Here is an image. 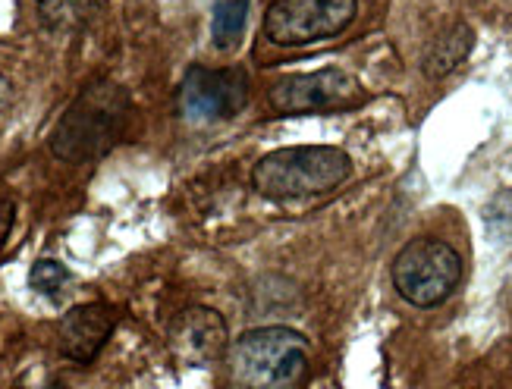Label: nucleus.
Returning <instances> with one entry per match:
<instances>
[{"label": "nucleus", "mask_w": 512, "mask_h": 389, "mask_svg": "<svg viewBox=\"0 0 512 389\" xmlns=\"http://www.w3.org/2000/svg\"><path fill=\"white\" fill-rule=\"evenodd\" d=\"M129 91L110 79L85 85L51 129V154L63 164H95L114 148L129 123Z\"/></svg>", "instance_id": "obj_1"}, {"label": "nucleus", "mask_w": 512, "mask_h": 389, "mask_svg": "<svg viewBox=\"0 0 512 389\" xmlns=\"http://www.w3.org/2000/svg\"><path fill=\"white\" fill-rule=\"evenodd\" d=\"M311 358V342L293 327H258L230 346L236 389H293Z\"/></svg>", "instance_id": "obj_3"}, {"label": "nucleus", "mask_w": 512, "mask_h": 389, "mask_svg": "<svg viewBox=\"0 0 512 389\" xmlns=\"http://www.w3.org/2000/svg\"><path fill=\"white\" fill-rule=\"evenodd\" d=\"M472 44H475V32L465 26V22H456L453 29L434 38V44L425 54V63H421V70H425V76H431V79L450 76L456 66L469 57Z\"/></svg>", "instance_id": "obj_10"}, {"label": "nucleus", "mask_w": 512, "mask_h": 389, "mask_svg": "<svg viewBox=\"0 0 512 389\" xmlns=\"http://www.w3.org/2000/svg\"><path fill=\"white\" fill-rule=\"evenodd\" d=\"M249 19V0H217L211 16V38L217 51H233Z\"/></svg>", "instance_id": "obj_11"}, {"label": "nucleus", "mask_w": 512, "mask_h": 389, "mask_svg": "<svg viewBox=\"0 0 512 389\" xmlns=\"http://www.w3.org/2000/svg\"><path fill=\"white\" fill-rule=\"evenodd\" d=\"M359 0H274L264 13V35L277 48H305L352 26Z\"/></svg>", "instance_id": "obj_5"}, {"label": "nucleus", "mask_w": 512, "mask_h": 389, "mask_svg": "<svg viewBox=\"0 0 512 389\" xmlns=\"http://www.w3.org/2000/svg\"><path fill=\"white\" fill-rule=\"evenodd\" d=\"M117 327V314L104 302H88L70 308L57 324V349L63 358L76 364H92L107 346L110 333Z\"/></svg>", "instance_id": "obj_9"}, {"label": "nucleus", "mask_w": 512, "mask_h": 389, "mask_svg": "<svg viewBox=\"0 0 512 389\" xmlns=\"http://www.w3.org/2000/svg\"><path fill=\"white\" fill-rule=\"evenodd\" d=\"M10 98H13V85L4 73H0V113L10 107Z\"/></svg>", "instance_id": "obj_15"}, {"label": "nucleus", "mask_w": 512, "mask_h": 389, "mask_svg": "<svg viewBox=\"0 0 512 389\" xmlns=\"http://www.w3.org/2000/svg\"><path fill=\"white\" fill-rule=\"evenodd\" d=\"M393 286L415 308L447 302L462 280L459 251L440 239H412L393 258Z\"/></svg>", "instance_id": "obj_4"}, {"label": "nucleus", "mask_w": 512, "mask_h": 389, "mask_svg": "<svg viewBox=\"0 0 512 389\" xmlns=\"http://www.w3.org/2000/svg\"><path fill=\"white\" fill-rule=\"evenodd\" d=\"M249 101V76L224 66V70H211V66L195 63L186 70L180 91H176V107H180L183 120L189 123H220L233 120L236 113Z\"/></svg>", "instance_id": "obj_6"}, {"label": "nucleus", "mask_w": 512, "mask_h": 389, "mask_svg": "<svg viewBox=\"0 0 512 389\" xmlns=\"http://www.w3.org/2000/svg\"><path fill=\"white\" fill-rule=\"evenodd\" d=\"M44 389H66L63 383H51V386H44Z\"/></svg>", "instance_id": "obj_16"}, {"label": "nucleus", "mask_w": 512, "mask_h": 389, "mask_svg": "<svg viewBox=\"0 0 512 389\" xmlns=\"http://www.w3.org/2000/svg\"><path fill=\"white\" fill-rule=\"evenodd\" d=\"M29 286L44 295V299H63L66 292H70L73 286V273L66 270L60 261H51V258H44V261H35L32 270H29Z\"/></svg>", "instance_id": "obj_12"}, {"label": "nucleus", "mask_w": 512, "mask_h": 389, "mask_svg": "<svg viewBox=\"0 0 512 389\" xmlns=\"http://www.w3.org/2000/svg\"><path fill=\"white\" fill-rule=\"evenodd\" d=\"M481 217H484V226H487V233H491V239L509 242L512 239V189H503L487 201Z\"/></svg>", "instance_id": "obj_13"}, {"label": "nucleus", "mask_w": 512, "mask_h": 389, "mask_svg": "<svg viewBox=\"0 0 512 389\" xmlns=\"http://www.w3.org/2000/svg\"><path fill=\"white\" fill-rule=\"evenodd\" d=\"M352 176V157L333 145H296L264 154L252 170V186L274 201L327 195Z\"/></svg>", "instance_id": "obj_2"}, {"label": "nucleus", "mask_w": 512, "mask_h": 389, "mask_svg": "<svg viewBox=\"0 0 512 389\" xmlns=\"http://www.w3.org/2000/svg\"><path fill=\"white\" fill-rule=\"evenodd\" d=\"M362 101V85L352 73L327 66L318 73H299L280 79L267 91V104L277 113H318V110H337L352 107Z\"/></svg>", "instance_id": "obj_7"}, {"label": "nucleus", "mask_w": 512, "mask_h": 389, "mask_svg": "<svg viewBox=\"0 0 512 389\" xmlns=\"http://www.w3.org/2000/svg\"><path fill=\"white\" fill-rule=\"evenodd\" d=\"M167 339H170V349L176 352V358L186 361V364H195V368L214 364L230 349L227 320L220 317L214 308H202V305L176 314Z\"/></svg>", "instance_id": "obj_8"}, {"label": "nucleus", "mask_w": 512, "mask_h": 389, "mask_svg": "<svg viewBox=\"0 0 512 389\" xmlns=\"http://www.w3.org/2000/svg\"><path fill=\"white\" fill-rule=\"evenodd\" d=\"M13 220H16V204L10 198H0V248H4V242L13 230Z\"/></svg>", "instance_id": "obj_14"}]
</instances>
